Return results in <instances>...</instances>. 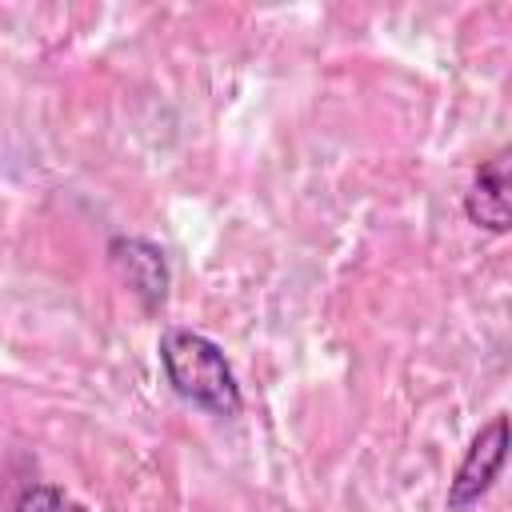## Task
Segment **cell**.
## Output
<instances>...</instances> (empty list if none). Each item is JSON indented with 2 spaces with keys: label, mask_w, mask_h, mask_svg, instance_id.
Instances as JSON below:
<instances>
[{
  "label": "cell",
  "mask_w": 512,
  "mask_h": 512,
  "mask_svg": "<svg viewBox=\"0 0 512 512\" xmlns=\"http://www.w3.org/2000/svg\"><path fill=\"white\" fill-rule=\"evenodd\" d=\"M12 512H72V504L56 484H32L20 492Z\"/></svg>",
  "instance_id": "obj_5"
},
{
  "label": "cell",
  "mask_w": 512,
  "mask_h": 512,
  "mask_svg": "<svg viewBox=\"0 0 512 512\" xmlns=\"http://www.w3.org/2000/svg\"><path fill=\"white\" fill-rule=\"evenodd\" d=\"M156 356H160V368H164V380L172 384V392L180 400H188L192 408L224 416V420L240 412V404H244L240 380H236L224 348L212 336H204L196 328H164Z\"/></svg>",
  "instance_id": "obj_1"
},
{
  "label": "cell",
  "mask_w": 512,
  "mask_h": 512,
  "mask_svg": "<svg viewBox=\"0 0 512 512\" xmlns=\"http://www.w3.org/2000/svg\"><path fill=\"white\" fill-rule=\"evenodd\" d=\"M108 268L112 276L140 300L144 312H156L168 300V256L156 240L148 236H112L108 240Z\"/></svg>",
  "instance_id": "obj_3"
},
{
  "label": "cell",
  "mask_w": 512,
  "mask_h": 512,
  "mask_svg": "<svg viewBox=\"0 0 512 512\" xmlns=\"http://www.w3.org/2000/svg\"><path fill=\"white\" fill-rule=\"evenodd\" d=\"M504 460H508V416L500 412V416H492V420L472 436V444L464 448V456H460V464H456V472H452V480H448L444 504H448L452 512H464V508L480 504V496H488V488L496 484Z\"/></svg>",
  "instance_id": "obj_2"
},
{
  "label": "cell",
  "mask_w": 512,
  "mask_h": 512,
  "mask_svg": "<svg viewBox=\"0 0 512 512\" xmlns=\"http://www.w3.org/2000/svg\"><path fill=\"white\" fill-rule=\"evenodd\" d=\"M464 216L484 228V232H508L512 228V212H508V152H496L492 160H484L464 192Z\"/></svg>",
  "instance_id": "obj_4"
}]
</instances>
